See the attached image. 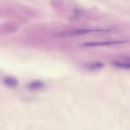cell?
I'll return each mask as SVG.
<instances>
[{
    "instance_id": "cell-4",
    "label": "cell",
    "mask_w": 130,
    "mask_h": 130,
    "mask_svg": "<svg viewBox=\"0 0 130 130\" xmlns=\"http://www.w3.org/2000/svg\"><path fill=\"white\" fill-rule=\"evenodd\" d=\"M45 84L43 82L39 80H35L30 82L27 87L31 90H37L43 89L45 87Z\"/></svg>"
},
{
    "instance_id": "cell-2",
    "label": "cell",
    "mask_w": 130,
    "mask_h": 130,
    "mask_svg": "<svg viewBox=\"0 0 130 130\" xmlns=\"http://www.w3.org/2000/svg\"><path fill=\"white\" fill-rule=\"evenodd\" d=\"M17 24L13 21L6 22L0 26V31L5 33H13L17 30Z\"/></svg>"
},
{
    "instance_id": "cell-6",
    "label": "cell",
    "mask_w": 130,
    "mask_h": 130,
    "mask_svg": "<svg viewBox=\"0 0 130 130\" xmlns=\"http://www.w3.org/2000/svg\"><path fill=\"white\" fill-rule=\"evenodd\" d=\"M112 64L113 66L118 68L125 69H130L129 63L115 61L112 62Z\"/></svg>"
},
{
    "instance_id": "cell-5",
    "label": "cell",
    "mask_w": 130,
    "mask_h": 130,
    "mask_svg": "<svg viewBox=\"0 0 130 130\" xmlns=\"http://www.w3.org/2000/svg\"><path fill=\"white\" fill-rule=\"evenodd\" d=\"M55 37L59 38L67 37L74 36L73 29L66 30L56 33L54 34Z\"/></svg>"
},
{
    "instance_id": "cell-1",
    "label": "cell",
    "mask_w": 130,
    "mask_h": 130,
    "mask_svg": "<svg viewBox=\"0 0 130 130\" xmlns=\"http://www.w3.org/2000/svg\"><path fill=\"white\" fill-rule=\"evenodd\" d=\"M128 41V40H122L102 42H84L79 43V46L81 47H86L108 45L125 43Z\"/></svg>"
},
{
    "instance_id": "cell-3",
    "label": "cell",
    "mask_w": 130,
    "mask_h": 130,
    "mask_svg": "<svg viewBox=\"0 0 130 130\" xmlns=\"http://www.w3.org/2000/svg\"><path fill=\"white\" fill-rule=\"evenodd\" d=\"M2 83L6 87L13 88L16 87L18 84V79L15 77L11 76H7L2 79Z\"/></svg>"
},
{
    "instance_id": "cell-7",
    "label": "cell",
    "mask_w": 130,
    "mask_h": 130,
    "mask_svg": "<svg viewBox=\"0 0 130 130\" xmlns=\"http://www.w3.org/2000/svg\"><path fill=\"white\" fill-rule=\"evenodd\" d=\"M104 64L101 62H96L88 64L86 67L92 70L99 69L103 68L104 66Z\"/></svg>"
}]
</instances>
